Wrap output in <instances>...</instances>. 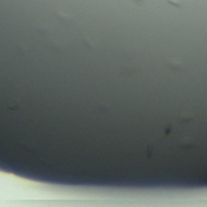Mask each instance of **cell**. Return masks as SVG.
I'll return each mask as SVG.
<instances>
[{"instance_id": "obj_1", "label": "cell", "mask_w": 207, "mask_h": 207, "mask_svg": "<svg viewBox=\"0 0 207 207\" xmlns=\"http://www.w3.org/2000/svg\"><path fill=\"white\" fill-rule=\"evenodd\" d=\"M170 4H172L173 6H176V7H181L182 5H181V2L179 1H177V0H167Z\"/></svg>"}, {"instance_id": "obj_2", "label": "cell", "mask_w": 207, "mask_h": 207, "mask_svg": "<svg viewBox=\"0 0 207 207\" xmlns=\"http://www.w3.org/2000/svg\"><path fill=\"white\" fill-rule=\"evenodd\" d=\"M133 1H136V2H137V4H142V2H143V1H144V0H133Z\"/></svg>"}]
</instances>
